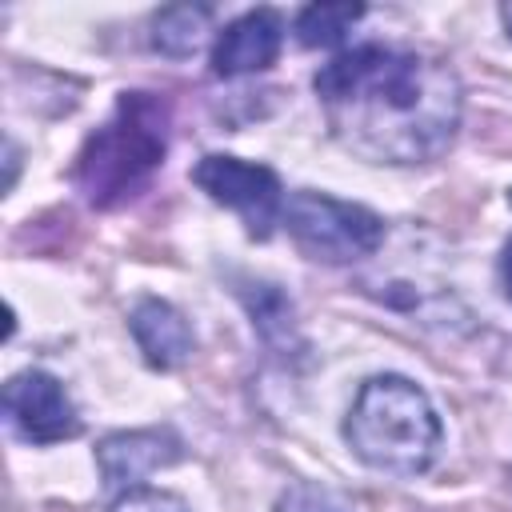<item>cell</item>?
<instances>
[{
    "label": "cell",
    "instance_id": "13",
    "mask_svg": "<svg viewBox=\"0 0 512 512\" xmlns=\"http://www.w3.org/2000/svg\"><path fill=\"white\" fill-rule=\"evenodd\" d=\"M276 512H352V504H348L340 492L324 488V484L296 480V484H288V488L280 492Z\"/></svg>",
    "mask_w": 512,
    "mask_h": 512
},
{
    "label": "cell",
    "instance_id": "4",
    "mask_svg": "<svg viewBox=\"0 0 512 512\" xmlns=\"http://www.w3.org/2000/svg\"><path fill=\"white\" fill-rule=\"evenodd\" d=\"M288 236L296 240V248L308 260L320 264H352L364 260L380 248L384 240V220L364 208V204H348L336 200L328 192H292L284 200V220Z\"/></svg>",
    "mask_w": 512,
    "mask_h": 512
},
{
    "label": "cell",
    "instance_id": "8",
    "mask_svg": "<svg viewBox=\"0 0 512 512\" xmlns=\"http://www.w3.org/2000/svg\"><path fill=\"white\" fill-rule=\"evenodd\" d=\"M280 40H284V24L272 8H252L244 16H236L232 24H224V32L212 44V72L216 76H244V72H260L280 56Z\"/></svg>",
    "mask_w": 512,
    "mask_h": 512
},
{
    "label": "cell",
    "instance_id": "1",
    "mask_svg": "<svg viewBox=\"0 0 512 512\" xmlns=\"http://www.w3.org/2000/svg\"><path fill=\"white\" fill-rule=\"evenodd\" d=\"M316 96L332 136L368 164H428L436 160L464 112V88L448 60L356 44L316 72Z\"/></svg>",
    "mask_w": 512,
    "mask_h": 512
},
{
    "label": "cell",
    "instance_id": "11",
    "mask_svg": "<svg viewBox=\"0 0 512 512\" xmlns=\"http://www.w3.org/2000/svg\"><path fill=\"white\" fill-rule=\"evenodd\" d=\"M364 16L360 4H308L296 12V40L304 48H332L348 36V28Z\"/></svg>",
    "mask_w": 512,
    "mask_h": 512
},
{
    "label": "cell",
    "instance_id": "7",
    "mask_svg": "<svg viewBox=\"0 0 512 512\" xmlns=\"http://www.w3.org/2000/svg\"><path fill=\"white\" fill-rule=\"evenodd\" d=\"M184 456V444L172 428H140V432H112L96 444V464L104 476V488L124 496L132 488H144V480Z\"/></svg>",
    "mask_w": 512,
    "mask_h": 512
},
{
    "label": "cell",
    "instance_id": "12",
    "mask_svg": "<svg viewBox=\"0 0 512 512\" xmlns=\"http://www.w3.org/2000/svg\"><path fill=\"white\" fill-rule=\"evenodd\" d=\"M256 292H244V304L252 312V324L260 328V336L272 344L280 336H292V304L272 288V284H252Z\"/></svg>",
    "mask_w": 512,
    "mask_h": 512
},
{
    "label": "cell",
    "instance_id": "15",
    "mask_svg": "<svg viewBox=\"0 0 512 512\" xmlns=\"http://www.w3.org/2000/svg\"><path fill=\"white\" fill-rule=\"evenodd\" d=\"M500 280H504V296L512 300V240H508V248L500 256Z\"/></svg>",
    "mask_w": 512,
    "mask_h": 512
},
{
    "label": "cell",
    "instance_id": "6",
    "mask_svg": "<svg viewBox=\"0 0 512 512\" xmlns=\"http://www.w3.org/2000/svg\"><path fill=\"white\" fill-rule=\"evenodd\" d=\"M4 424L24 444H60L80 436V412L52 372L28 368L4 384Z\"/></svg>",
    "mask_w": 512,
    "mask_h": 512
},
{
    "label": "cell",
    "instance_id": "17",
    "mask_svg": "<svg viewBox=\"0 0 512 512\" xmlns=\"http://www.w3.org/2000/svg\"><path fill=\"white\" fill-rule=\"evenodd\" d=\"M508 496H512V476H508Z\"/></svg>",
    "mask_w": 512,
    "mask_h": 512
},
{
    "label": "cell",
    "instance_id": "2",
    "mask_svg": "<svg viewBox=\"0 0 512 512\" xmlns=\"http://www.w3.org/2000/svg\"><path fill=\"white\" fill-rule=\"evenodd\" d=\"M440 436L444 432L432 400L404 376L364 380L344 420V440L356 460L400 480H412L432 468Z\"/></svg>",
    "mask_w": 512,
    "mask_h": 512
},
{
    "label": "cell",
    "instance_id": "14",
    "mask_svg": "<svg viewBox=\"0 0 512 512\" xmlns=\"http://www.w3.org/2000/svg\"><path fill=\"white\" fill-rule=\"evenodd\" d=\"M108 512H192V508H188L180 496H172V492H156V488H132V492L116 496Z\"/></svg>",
    "mask_w": 512,
    "mask_h": 512
},
{
    "label": "cell",
    "instance_id": "9",
    "mask_svg": "<svg viewBox=\"0 0 512 512\" xmlns=\"http://www.w3.org/2000/svg\"><path fill=\"white\" fill-rule=\"evenodd\" d=\"M128 328H132V340L144 352V360L160 372L180 368L192 356V344H196L192 328L168 300H156V296L136 300V308L128 316Z\"/></svg>",
    "mask_w": 512,
    "mask_h": 512
},
{
    "label": "cell",
    "instance_id": "3",
    "mask_svg": "<svg viewBox=\"0 0 512 512\" xmlns=\"http://www.w3.org/2000/svg\"><path fill=\"white\" fill-rule=\"evenodd\" d=\"M168 152V108L152 92H124L116 112L84 140L76 188L96 208H116L144 192Z\"/></svg>",
    "mask_w": 512,
    "mask_h": 512
},
{
    "label": "cell",
    "instance_id": "10",
    "mask_svg": "<svg viewBox=\"0 0 512 512\" xmlns=\"http://www.w3.org/2000/svg\"><path fill=\"white\" fill-rule=\"evenodd\" d=\"M208 20H212V8H200V4L164 8L152 24V48L164 56H176V60L192 56L208 36Z\"/></svg>",
    "mask_w": 512,
    "mask_h": 512
},
{
    "label": "cell",
    "instance_id": "5",
    "mask_svg": "<svg viewBox=\"0 0 512 512\" xmlns=\"http://www.w3.org/2000/svg\"><path fill=\"white\" fill-rule=\"evenodd\" d=\"M192 180L200 192H208V200L232 208L256 240H264L284 220V188L268 164L212 152L192 168Z\"/></svg>",
    "mask_w": 512,
    "mask_h": 512
},
{
    "label": "cell",
    "instance_id": "16",
    "mask_svg": "<svg viewBox=\"0 0 512 512\" xmlns=\"http://www.w3.org/2000/svg\"><path fill=\"white\" fill-rule=\"evenodd\" d=\"M500 20H504V28H508V36H512V4L500 8Z\"/></svg>",
    "mask_w": 512,
    "mask_h": 512
}]
</instances>
